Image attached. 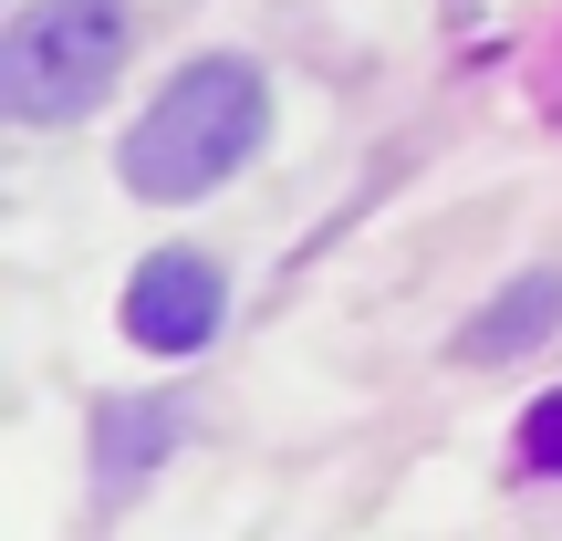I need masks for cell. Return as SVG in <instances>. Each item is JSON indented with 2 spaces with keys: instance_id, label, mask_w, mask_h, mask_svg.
I'll list each match as a JSON object with an SVG mask.
<instances>
[{
  "instance_id": "obj_5",
  "label": "cell",
  "mask_w": 562,
  "mask_h": 541,
  "mask_svg": "<svg viewBox=\"0 0 562 541\" xmlns=\"http://www.w3.org/2000/svg\"><path fill=\"white\" fill-rule=\"evenodd\" d=\"M104 480H136V469L167 459V438H178V406H104Z\"/></svg>"
},
{
  "instance_id": "obj_3",
  "label": "cell",
  "mask_w": 562,
  "mask_h": 541,
  "mask_svg": "<svg viewBox=\"0 0 562 541\" xmlns=\"http://www.w3.org/2000/svg\"><path fill=\"white\" fill-rule=\"evenodd\" d=\"M220 323H229V292H220V261L209 250H146L125 271V343L136 354L188 364V354L220 343Z\"/></svg>"
},
{
  "instance_id": "obj_4",
  "label": "cell",
  "mask_w": 562,
  "mask_h": 541,
  "mask_svg": "<svg viewBox=\"0 0 562 541\" xmlns=\"http://www.w3.org/2000/svg\"><path fill=\"white\" fill-rule=\"evenodd\" d=\"M562 334V271H521L510 292H490L480 313L459 323V364H521L531 343Z\"/></svg>"
},
{
  "instance_id": "obj_2",
  "label": "cell",
  "mask_w": 562,
  "mask_h": 541,
  "mask_svg": "<svg viewBox=\"0 0 562 541\" xmlns=\"http://www.w3.org/2000/svg\"><path fill=\"white\" fill-rule=\"evenodd\" d=\"M125 74V0H32L0 32V104L21 125H74Z\"/></svg>"
},
{
  "instance_id": "obj_1",
  "label": "cell",
  "mask_w": 562,
  "mask_h": 541,
  "mask_svg": "<svg viewBox=\"0 0 562 541\" xmlns=\"http://www.w3.org/2000/svg\"><path fill=\"white\" fill-rule=\"evenodd\" d=\"M261 125H271V94H261V74H250L240 53H199L188 74H167V94L146 104L136 125H125V146H115V167H125V188L136 199H209V188H229L250 167V146H261Z\"/></svg>"
},
{
  "instance_id": "obj_6",
  "label": "cell",
  "mask_w": 562,
  "mask_h": 541,
  "mask_svg": "<svg viewBox=\"0 0 562 541\" xmlns=\"http://www.w3.org/2000/svg\"><path fill=\"white\" fill-rule=\"evenodd\" d=\"M521 459H531V469H552V480H562V385H552V396H542V406L521 417Z\"/></svg>"
}]
</instances>
